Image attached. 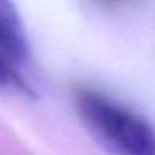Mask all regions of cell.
Wrapping results in <instances>:
<instances>
[{
	"instance_id": "cell-2",
	"label": "cell",
	"mask_w": 155,
	"mask_h": 155,
	"mask_svg": "<svg viewBox=\"0 0 155 155\" xmlns=\"http://www.w3.org/2000/svg\"><path fill=\"white\" fill-rule=\"evenodd\" d=\"M0 84L22 93H33L26 28L17 8L4 0H0Z\"/></svg>"
},
{
	"instance_id": "cell-1",
	"label": "cell",
	"mask_w": 155,
	"mask_h": 155,
	"mask_svg": "<svg viewBox=\"0 0 155 155\" xmlns=\"http://www.w3.org/2000/svg\"><path fill=\"white\" fill-rule=\"evenodd\" d=\"M75 106L90 133L113 155H155V126L130 106L81 88Z\"/></svg>"
}]
</instances>
